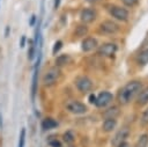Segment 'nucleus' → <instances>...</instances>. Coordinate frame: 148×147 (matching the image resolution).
Wrapping results in <instances>:
<instances>
[{
  "label": "nucleus",
  "instance_id": "9",
  "mask_svg": "<svg viewBox=\"0 0 148 147\" xmlns=\"http://www.w3.org/2000/svg\"><path fill=\"white\" fill-rule=\"evenodd\" d=\"M113 100V96L111 93L109 91H102L97 97H96V102L95 105L98 108H104L106 105H109Z\"/></svg>",
  "mask_w": 148,
  "mask_h": 147
},
{
  "label": "nucleus",
  "instance_id": "3",
  "mask_svg": "<svg viewBox=\"0 0 148 147\" xmlns=\"http://www.w3.org/2000/svg\"><path fill=\"white\" fill-rule=\"evenodd\" d=\"M109 13L112 17H114L116 20L119 21H127L128 19V12L127 9L120 7V6H110L109 7Z\"/></svg>",
  "mask_w": 148,
  "mask_h": 147
},
{
  "label": "nucleus",
  "instance_id": "21",
  "mask_svg": "<svg viewBox=\"0 0 148 147\" xmlns=\"http://www.w3.org/2000/svg\"><path fill=\"white\" fill-rule=\"evenodd\" d=\"M49 145H50L51 147H62L61 141L58 140L56 137H50V139H49Z\"/></svg>",
  "mask_w": 148,
  "mask_h": 147
},
{
  "label": "nucleus",
  "instance_id": "20",
  "mask_svg": "<svg viewBox=\"0 0 148 147\" xmlns=\"http://www.w3.org/2000/svg\"><path fill=\"white\" fill-rule=\"evenodd\" d=\"M87 32H88L87 25H77L76 29H75V31H74V34H75L77 37H82V36L87 35Z\"/></svg>",
  "mask_w": 148,
  "mask_h": 147
},
{
  "label": "nucleus",
  "instance_id": "7",
  "mask_svg": "<svg viewBox=\"0 0 148 147\" xmlns=\"http://www.w3.org/2000/svg\"><path fill=\"white\" fill-rule=\"evenodd\" d=\"M66 109L72 112V113H75V115H81V113H86L87 112V106L79 102V101H69L67 104H66Z\"/></svg>",
  "mask_w": 148,
  "mask_h": 147
},
{
  "label": "nucleus",
  "instance_id": "6",
  "mask_svg": "<svg viewBox=\"0 0 148 147\" xmlns=\"http://www.w3.org/2000/svg\"><path fill=\"white\" fill-rule=\"evenodd\" d=\"M118 50L117 44L114 43H105L103 45H101L97 50V54L102 56V57H111L113 56Z\"/></svg>",
  "mask_w": 148,
  "mask_h": 147
},
{
  "label": "nucleus",
  "instance_id": "18",
  "mask_svg": "<svg viewBox=\"0 0 148 147\" xmlns=\"http://www.w3.org/2000/svg\"><path fill=\"white\" fill-rule=\"evenodd\" d=\"M138 63L139 65H142V66L148 64V49L140 52V54L138 56Z\"/></svg>",
  "mask_w": 148,
  "mask_h": 147
},
{
  "label": "nucleus",
  "instance_id": "19",
  "mask_svg": "<svg viewBox=\"0 0 148 147\" xmlns=\"http://www.w3.org/2000/svg\"><path fill=\"white\" fill-rule=\"evenodd\" d=\"M148 146V134H142L139 137V139L136 140L134 147H147Z\"/></svg>",
  "mask_w": 148,
  "mask_h": 147
},
{
  "label": "nucleus",
  "instance_id": "15",
  "mask_svg": "<svg viewBox=\"0 0 148 147\" xmlns=\"http://www.w3.org/2000/svg\"><path fill=\"white\" fill-rule=\"evenodd\" d=\"M117 125V120L113 119V118H106L104 122H103V130L105 132H111Z\"/></svg>",
  "mask_w": 148,
  "mask_h": 147
},
{
  "label": "nucleus",
  "instance_id": "5",
  "mask_svg": "<svg viewBox=\"0 0 148 147\" xmlns=\"http://www.w3.org/2000/svg\"><path fill=\"white\" fill-rule=\"evenodd\" d=\"M118 30H119V25L113 21H104L99 24V32L104 35H113L118 32Z\"/></svg>",
  "mask_w": 148,
  "mask_h": 147
},
{
  "label": "nucleus",
  "instance_id": "4",
  "mask_svg": "<svg viewBox=\"0 0 148 147\" xmlns=\"http://www.w3.org/2000/svg\"><path fill=\"white\" fill-rule=\"evenodd\" d=\"M75 86L76 88L79 89V91L81 93H87L89 91L91 88H92V81L86 76V75H82V76H79L76 80H75Z\"/></svg>",
  "mask_w": 148,
  "mask_h": 147
},
{
  "label": "nucleus",
  "instance_id": "31",
  "mask_svg": "<svg viewBox=\"0 0 148 147\" xmlns=\"http://www.w3.org/2000/svg\"><path fill=\"white\" fill-rule=\"evenodd\" d=\"M24 41H25V38H24V37H22V39H21V46H22V47L24 46Z\"/></svg>",
  "mask_w": 148,
  "mask_h": 147
},
{
  "label": "nucleus",
  "instance_id": "28",
  "mask_svg": "<svg viewBox=\"0 0 148 147\" xmlns=\"http://www.w3.org/2000/svg\"><path fill=\"white\" fill-rule=\"evenodd\" d=\"M117 147H130V144H128V142H126V141H124V142L119 144Z\"/></svg>",
  "mask_w": 148,
  "mask_h": 147
},
{
  "label": "nucleus",
  "instance_id": "29",
  "mask_svg": "<svg viewBox=\"0 0 148 147\" xmlns=\"http://www.w3.org/2000/svg\"><path fill=\"white\" fill-rule=\"evenodd\" d=\"M35 20H36V16H35V15H32V17H31V21H30V24H31V25L35 23Z\"/></svg>",
  "mask_w": 148,
  "mask_h": 147
},
{
  "label": "nucleus",
  "instance_id": "32",
  "mask_svg": "<svg viewBox=\"0 0 148 147\" xmlns=\"http://www.w3.org/2000/svg\"><path fill=\"white\" fill-rule=\"evenodd\" d=\"M87 1H89V2H92V3H95V2H98L99 0H87Z\"/></svg>",
  "mask_w": 148,
  "mask_h": 147
},
{
  "label": "nucleus",
  "instance_id": "27",
  "mask_svg": "<svg viewBox=\"0 0 148 147\" xmlns=\"http://www.w3.org/2000/svg\"><path fill=\"white\" fill-rule=\"evenodd\" d=\"M89 102H90L91 104H95V102H96V96H95L94 94H91V95L89 96Z\"/></svg>",
  "mask_w": 148,
  "mask_h": 147
},
{
  "label": "nucleus",
  "instance_id": "23",
  "mask_svg": "<svg viewBox=\"0 0 148 147\" xmlns=\"http://www.w3.org/2000/svg\"><path fill=\"white\" fill-rule=\"evenodd\" d=\"M140 124H141L142 126L148 125V108L142 112V116H141V118H140Z\"/></svg>",
  "mask_w": 148,
  "mask_h": 147
},
{
  "label": "nucleus",
  "instance_id": "24",
  "mask_svg": "<svg viewBox=\"0 0 148 147\" xmlns=\"http://www.w3.org/2000/svg\"><path fill=\"white\" fill-rule=\"evenodd\" d=\"M24 142H25V128H22L21 133H20V139H18V146L17 147H24Z\"/></svg>",
  "mask_w": 148,
  "mask_h": 147
},
{
  "label": "nucleus",
  "instance_id": "12",
  "mask_svg": "<svg viewBox=\"0 0 148 147\" xmlns=\"http://www.w3.org/2000/svg\"><path fill=\"white\" fill-rule=\"evenodd\" d=\"M136 104H138V105H140V106L148 104V87H147V88H145L143 90H141V91L138 94Z\"/></svg>",
  "mask_w": 148,
  "mask_h": 147
},
{
  "label": "nucleus",
  "instance_id": "14",
  "mask_svg": "<svg viewBox=\"0 0 148 147\" xmlns=\"http://www.w3.org/2000/svg\"><path fill=\"white\" fill-rule=\"evenodd\" d=\"M119 113H120L119 108L118 106H112V108H109L108 110H105L104 113H103V116L105 117V119L106 118H113V119H116V117L119 116Z\"/></svg>",
  "mask_w": 148,
  "mask_h": 147
},
{
  "label": "nucleus",
  "instance_id": "33",
  "mask_svg": "<svg viewBox=\"0 0 148 147\" xmlns=\"http://www.w3.org/2000/svg\"><path fill=\"white\" fill-rule=\"evenodd\" d=\"M69 147H73V146H69Z\"/></svg>",
  "mask_w": 148,
  "mask_h": 147
},
{
  "label": "nucleus",
  "instance_id": "17",
  "mask_svg": "<svg viewBox=\"0 0 148 147\" xmlns=\"http://www.w3.org/2000/svg\"><path fill=\"white\" fill-rule=\"evenodd\" d=\"M62 140L68 144V145H72L74 141H75V134L73 133V131H66L64 134H62Z\"/></svg>",
  "mask_w": 148,
  "mask_h": 147
},
{
  "label": "nucleus",
  "instance_id": "22",
  "mask_svg": "<svg viewBox=\"0 0 148 147\" xmlns=\"http://www.w3.org/2000/svg\"><path fill=\"white\" fill-rule=\"evenodd\" d=\"M30 43V49H29V51H28V58H29V60H32L34 59V57H35V50H36V45H35V43L34 42H29Z\"/></svg>",
  "mask_w": 148,
  "mask_h": 147
},
{
  "label": "nucleus",
  "instance_id": "11",
  "mask_svg": "<svg viewBox=\"0 0 148 147\" xmlns=\"http://www.w3.org/2000/svg\"><path fill=\"white\" fill-rule=\"evenodd\" d=\"M96 47H97V39L92 37H87L81 43V49L84 52H90Z\"/></svg>",
  "mask_w": 148,
  "mask_h": 147
},
{
  "label": "nucleus",
  "instance_id": "13",
  "mask_svg": "<svg viewBox=\"0 0 148 147\" xmlns=\"http://www.w3.org/2000/svg\"><path fill=\"white\" fill-rule=\"evenodd\" d=\"M58 126V123L53 119V118H45L43 122H42V128L44 130V131H49V130H52V128H54V127H57Z\"/></svg>",
  "mask_w": 148,
  "mask_h": 147
},
{
  "label": "nucleus",
  "instance_id": "8",
  "mask_svg": "<svg viewBox=\"0 0 148 147\" xmlns=\"http://www.w3.org/2000/svg\"><path fill=\"white\" fill-rule=\"evenodd\" d=\"M128 135H130V128H128L127 126L121 127V128L114 134V137L112 138V140H111V145H112L113 147H117L119 144L124 142Z\"/></svg>",
  "mask_w": 148,
  "mask_h": 147
},
{
  "label": "nucleus",
  "instance_id": "10",
  "mask_svg": "<svg viewBox=\"0 0 148 147\" xmlns=\"http://www.w3.org/2000/svg\"><path fill=\"white\" fill-rule=\"evenodd\" d=\"M80 19H81V21L83 23H90V22L95 21V19H96V12H95V9H92V8H86V9H83L81 12V14H80Z\"/></svg>",
  "mask_w": 148,
  "mask_h": 147
},
{
  "label": "nucleus",
  "instance_id": "2",
  "mask_svg": "<svg viewBox=\"0 0 148 147\" xmlns=\"http://www.w3.org/2000/svg\"><path fill=\"white\" fill-rule=\"evenodd\" d=\"M59 76H60V69H59V67H57V66L51 67V68H49V69L45 72V74L43 75V84H44L45 87L53 86V84L58 81Z\"/></svg>",
  "mask_w": 148,
  "mask_h": 147
},
{
  "label": "nucleus",
  "instance_id": "30",
  "mask_svg": "<svg viewBox=\"0 0 148 147\" xmlns=\"http://www.w3.org/2000/svg\"><path fill=\"white\" fill-rule=\"evenodd\" d=\"M59 2H60V0H54V8H58Z\"/></svg>",
  "mask_w": 148,
  "mask_h": 147
},
{
  "label": "nucleus",
  "instance_id": "1",
  "mask_svg": "<svg viewBox=\"0 0 148 147\" xmlns=\"http://www.w3.org/2000/svg\"><path fill=\"white\" fill-rule=\"evenodd\" d=\"M142 89V83L141 81L133 80L127 82L118 93V101L120 104L125 105L128 104Z\"/></svg>",
  "mask_w": 148,
  "mask_h": 147
},
{
  "label": "nucleus",
  "instance_id": "16",
  "mask_svg": "<svg viewBox=\"0 0 148 147\" xmlns=\"http://www.w3.org/2000/svg\"><path fill=\"white\" fill-rule=\"evenodd\" d=\"M69 61H71V58H69L68 54H60L56 59V66L57 67H61V66L67 65Z\"/></svg>",
  "mask_w": 148,
  "mask_h": 147
},
{
  "label": "nucleus",
  "instance_id": "26",
  "mask_svg": "<svg viewBox=\"0 0 148 147\" xmlns=\"http://www.w3.org/2000/svg\"><path fill=\"white\" fill-rule=\"evenodd\" d=\"M123 2L126 5V6H134L136 2H138V0H123Z\"/></svg>",
  "mask_w": 148,
  "mask_h": 147
},
{
  "label": "nucleus",
  "instance_id": "25",
  "mask_svg": "<svg viewBox=\"0 0 148 147\" xmlns=\"http://www.w3.org/2000/svg\"><path fill=\"white\" fill-rule=\"evenodd\" d=\"M61 46H62V42H61V41L56 42V43H54V46H53V50H52V53L56 54V53L61 49Z\"/></svg>",
  "mask_w": 148,
  "mask_h": 147
}]
</instances>
